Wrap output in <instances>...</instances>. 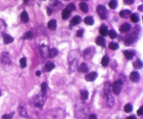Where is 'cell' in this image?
Listing matches in <instances>:
<instances>
[{
    "label": "cell",
    "mask_w": 143,
    "mask_h": 119,
    "mask_svg": "<svg viewBox=\"0 0 143 119\" xmlns=\"http://www.w3.org/2000/svg\"><path fill=\"white\" fill-rule=\"evenodd\" d=\"M65 112L62 109H52L46 114V119H64L65 118Z\"/></svg>",
    "instance_id": "cell-1"
},
{
    "label": "cell",
    "mask_w": 143,
    "mask_h": 119,
    "mask_svg": "<svg viewBox=\"0 0 143 119\" xmlns=\"http://www.w3.org/2000/svg\"><path fill=\"white\" fill-rule=\"evenodd\" d=\"M0 61L2 64L9 65L12 62V56L7 52H4L0 55Z\"/></svg>",
    "instance_id": "cell-2"
},
{
    "label": "cell",
    "mask_w": 143,
    "mask_h": 119,
    "mask_svg": "<svg viewBox=\"0 0 143 119\" xmlns=\"http://www.w3.org/2000/svg\"><path fill=\"white\" fill-rule=\"evenodd\" d=\"M45 100H46V94L42 93L40 96H36L34 98V106L36 107H41L43 105V104H44Z\"/></svg>",
    "instance_id": "cell-3"
},
{
    "label": "cell",
    "mask_w": 143,
    "mask_h": 119,
    "mask_svg": "<svg viewBox=\"0 0 143 119\" xmlns=\"http://www.w3.org/2000/svg\"><path fill=\"white\" fill-rule=\"evenodd\" d=\"M96 11L101 20H105L107 18V10L104 6L103 5L97 6Z\"/></svg>",
    "instance_id": "cell-4"
},
{
    "label": "cell",
    "mask_w": 143,
    "mask_h": 119,
    "mask_svg": "<svg viewBox=\"0 0 143 119\" xmlns=\"http://www.w3.org/2000/svg\"><path fill=\"white\" fill-rule=\"evenodd\" d=\"M95 54V48L94 47H88L84 51L83 53V57L85 58V59H91L94 57V55Z\"/></svg>",
    "instance_id": "cell-5"
},
{
    "label": "cell",
    "mask_w": 143,
    "mask_h": 119,
    "mask_svg": "<svg viewBox=\"0 0 143 119\" xmlns=\"http://www.w3.org/2000/svg\"><path fill=\"white\" fill-rule=\"evenodd\" d=\"M137 36H138V33H135V32H133L128 34L125 38V43L126 44V45H128L134 42L137 39Z\"/></svg>",
    "instance_id": "cell-6"
},
{
    "label": "cell",
    "mask_w": 143,
    "mask_h": 119,
    "mask_svg": "<svg viewBox=\"0 0 143 119\" xmlns=\"http://www.w3.org/2000/svg\"><path fill=\"white\" fill-rule=\"evenodd\" d=\"M121 86H122V81L121 80L115 81L113 84H112V90L113 92L115 93L116 95H119L121 90Z\"/></svg>",
    "instance_id": "cell-7"
},
{
    "label": "cell",
    "mask_w": 143,
    "mask_h": 119,
    "mask_svg": "<svg viewBox=\"0 0 143 119\" xmlns=\"http://www.w3.org/2000/svg\"><path fill=\"white\" fill-rule=\"evenodd\" d=\"M49 47L48 46H47L44 44H42L41 46H40V52L42 56V57L43 58H47L49 56Z\"/></svg>",
    "instance_id": "cell-8"
},
{
    "label": "cell",
    "mask_w": 143,
    "mask_h": 119,
    "mask_svg": "<svg viewBox=\"0 0 143 119\" xmlns=\"http://www.w3.org/2000/svg\"><path fill=\"white\" fill-rule=\"evenodd\" d=\"M18 112H19L20 116H21L23 118H27L28 117V114H27V109L24 107L23 104H20L18 107Z\"/></svg>",
    "instance_id": "cell-9"
},
{
    "label": "cell",
    "mask_w": 143,
    "mask_h": 119,
    "mask_svg": "<svg viewBox=\"0 0 143 119\" xmlns=\"http://www.w3.org/2000/svg\"><path fill=\"white\" fill-rule=\"evenodd\" d=\"M81 18L79 16H74L73 18H72L71 22H70V29H72V27L75 26V25H77L78 24L80 23L81 22Z\"/></svg>",
    "instance_id": "cell-10"
},
{
    "label": "cell",
    "mask_w": 143,
    "mask_h": 119,
    "mask_svg": "<svg viewBox=\"0 0 143 119\" xmlns=\"http://www.w3.org/2000/svg\"><path fill=\"white\" fill-rule=\"evenodd\" d=\"M98 77V73L96 72H92V73H88L85 76V80L87 81H94Z\"/></svg>",
    "instance_id": "cell-11"
},
{
    "label": "cell",
    "mask_w": 143,
    "mask_h": 119,
    "mask_svg": "<svg viewBox=\"0 0 143 119\" xmlns=\"http://www.w3.org/2000/svg\"><path fill=\"white\" fill-rule=\"evenodd\" d=\"M2 37H3V40L5 44H10L13 42V40H14V39L11 36H10L6 33H4V32L2 33Z\"/></svg>",
    "instance_id": "cell-12"
},
{
    "label": "cell",
    "mask_w": 143,
    "mask_h": 119,
    "mask_svg": "<svg viewBox=\"0 0 143 119\" xmlns=\"http://www.w3.org/2000/svg\"><path fill=\"white\" fill-rule=\"evenodd\" d=\"M50 6L54 11H58L62 8V4L57 0H50Z\"/></svg>",
    "instance_id": "cell-13"
},
{
    "label": "cell",
    "mask_w": 143,
    "mask_h": 119,
    "mask_svg": "<svg viewBox=\"0 0 143 119\" xmlns=\"http://www.w3.org/2000/svg\"><path fill=\"white\" fill-rule=\"evenodd\" d=\"M130 79L133 81V82H135V83H138L140 79V74L138 72H132L130 74Z\"/></svg>",
    "instance_id": "cell-14"
},
{
    "label": "cell",
    "mask_w": 143,
    "mask_h": 119,
    "mask_svg": "<svg viewBox=\"0 0 143 119\" xmlns=\"http://www.w3.org/2000/svg\"><path fill=\"white\" fill-rule=\"evenodd\" d=\"M131 29V26L130 24L124 23L120 27L119 31L121 33H126V32L130 31Z\"/></svg>",
    "instance_id": "cell-15"
},
{
    "label": "cell",
    "mask_w": 143,
    "mask_h": 119,
    "mask_svg": "<svg viewBox=\"0 0 143 119\" xmlns=\"http://www.w3.org/2000/svg\"><path fill=\"white\" fill-rule=\"evenodd\" d=\"M48 28L51 31L55 30L57 28V21L54 19L50 20L48 23Z\"/></svg>",
    "instance_id": "cell-16"
},
{
    "label": "cell",
    "mask_w": 143,
    "mask_h": 119,
    "mask_svg": "<svg viewBox=\"0 0 143 119\" xmlns=\"http://www.w3.org/2000/svg\"><path fill=\"white\" fill-rule=\"evenodd\" d=\"M106 95H107V105L108 107H112L114 105V99L110 93L107 92Z\"/></svg>",
    "instance_id": "cell-17"
},
{
    "label": "cell",
    "mask_w": 143,
    "mask_h": 119,
    "mask_svg": "<svg viewBox=\"0 0 143 119\" xmlns=\"http://www.w3.org/2000/svg\"><path fill=\"white\" fill-rule=\"evenodd\" d=\"M124 56H125V57L128 60H131L134 57V56H135V52L134 51H129V50H126V51H124Z\"/></svg>",
    "instance_id": "cell-18"
},
{
    "label": "cell",
    "mask_w": 143,
    "mask_h": 119,
    "mask_svg": "<svg viewBox=\"0 0 143 119\" xmlns=\"http://www.w3.org/2000/svg\"><path fill=\"white\" fill-rule=\"evenodd\" d=\"M20 19L22 20V22L23 23H27L29 22V16H28V13L27 11H23L22 12V13L20 14Z\"/></svg>",
    "instance_id": "cell-19"
},
{
    "label": "cell",
    "mask_w": 143,
    "mask_h": 119,
    "mask_svg": "<svg viewBox=\"0 0 143 119\" xmlns=\"http://www.w3.org/2000/svg\"><path fill=\"white\" fill-rule=\"evenodd\" d=\"M131 12L129 10H123L119 13L120 17L123 18H128V17L131 16Z\"/></svg>",
    "instance_id": "cell-20"
},
{
    "label": "cell",
    "mask_w": 143,
    "mask_h": 119,
    "mask_svg": "<svg viewBox=\"0 0 143 119\" xmlns=\"http://www.w3.org/2000/svg\"><path fill=\"white\" fill-rule=\"evenodd\" d=\"M108 27L105 24H102L100 27V34L102 36H105L108 34Z\"/></svg>",
    "instance_id": "cell-21"
},
{
    "label": "cell",
    "mask_w": 143,
    "mask_h": 119,
    "mask_svg": "<svg viewBox=\"0 0 143 119\" xmlns=\"http://www.w3.org/2000/svg\"><path fill=\"white\" fill-rule=\"evenodd\" d=\"M78 71L80 72V73H88L89 68H88V67H87L86 63H82L81 65H80V67L78 68Z\"/></svg>",
    "instance_id": "cell-22"
},
{
    "label": "cell",
    "mask_w": 143,
    "mask_h": 119,
    "mask_svg": "<svg viewBox=\"0 0 143 119\" xmlns=\"http://www.w3.org/2000/svg\"><path fill=\"white\" fill-rule=\"evenodd\" d=\"M96 42L97 45H99V46L105 47V39H103V36H98V37L96 39Z\"/></svg>",
    "instance_id": "cell-23"
},
{
    "label": "cell",
    "mask_w": 143,
    "mask_h": 119,
    "mask_svg": "<svg viewBox=\"0 0 143 119\" xmlns=\"http://www.w3.org/2000/svg\"><path fill=\"white\" fill-rule=\"evenodd\" d=\"M89 97V93L86 90H81L80 91V98L81 100H86Z\"/></svg>",
    "instance_id": "cell-24"
},
{
    "label": "cell",
    "mask_w": 143,
    "mask_h": 119,
    "mask_svg": "<svg viewBox=\"0 0 143 119\" xmlns=\"http://www.w3.org/2000/svg\"><path fill=\"white\" fill-rule=\"evenodd\" d=\"M6 23L4 22L3 20L0 19V33H4L5 30L6 29Z\"/></svg>",
    "instance_id": "cell-25"
},
{
    "label": "cell",
    "mask_w": 143,
    "mask_h": 119,
    "mask_svg": "<svg viewBox=\"0 0 143 119\" xmlns=\"http://www.w3.org/2000/svg\"><path fill=\"white\" fill-rule=\"evenodd\" d=\"M133 65L134 67V68L135 69H141L142 67H143V62L141 61L140 60H136L135 61L133 62Z\"/></svg>",
    "instance_id": "cell-26"
},
{
    "label": "cell",
    "mask_w": 143,
    "mask_h": 119,
    "mask_svg": "<svg viewBox=\"0 0 143 119\" xmlns=\"http://www.w3.org/2000/svg\"><path fill=\"white\" fill-rule=\"evenodd\" d=\"M84 22L86 24H88V25H93L94 23V20L93 19L92 17H91V16L86 17L84 19Z\"/></svg>",
    "instance_id": "cell-27"
},
{
    "label": "cell",
    "mask_w": 143,
    "mask_h": 119,
    "mask_svg": "<svg viewBox=\"0 0 143 119\" xmlns=\"http://www.w3.org/2000/svg\"><path fill=\"white\" fill-rule=\"evenodd\" d=\"M79 6H80V9L82 10V11H83L84 13H87V12H88V10H89L88 6H87V4H86L85 2H81V3H80Z\"/></svg>",
    "instance_id": "cell-28"
},
{
    "label": "cell",
    "mask_w": 143,
    "mask_h": 119,
    "mask_svg": "<svg viewBox=\"0 0 143 119\" xmlns=\"http://www.w3.org/2000/svg\"><path fill=\"white\" fill-rule=\"evenodd\" d=\"M58 54V50H57L56 48H52L51 50L49 51V57L50 58H54V57H56Z\"/></svg>",
    "instance_id": "cell-29"
},
{
    "label": "cell",
    "mask_w": 143,
    "mask_h": 119,
    "mask_svg": "<svg viewBox=\"0 0 143 119\" xmlns=\"http://www.w3.org/2000/svg\"><path fill=\"white\" fill-rule=\"evenodd\" d=\"M54 67H55V65H54L53 63L48 62V63H47L46 65L45 66V68H46V71H51L52 70L54 69Z\"/></svg>",
    "instance_id": "cell-30"
},
{
    "label": "cell",
    "mask_w": 143,
    "mask_h": 119,
    "mask_svg": "<svg viewBox=\"0 0 143 119\" xmlns=\"http://www.w3.org/2000/svg\"><path fill=\"white\" fill-rule=\"evenodd\" d=\"M70 13H71V12H69L67 9H64L63 10V11L62 13V19L63 20H66L69 18V17L70 16Z\"/></svg>",
    "instance_id": "cell-31"
},
{
    "label": "cell",
    "mask_w": 143,
    "mask_h": 119,
    "mask_svg": "<svg viewBox=\"0 0 143 119\" xmlns=\"http://www.w3.org/2000/svg\"><path fill=\"white\" fill-rule=\"evenodd\" d=\"M131 20L133 22H134V23H137V22H139V16L137 14V13H133V14H131Z\"/></svg>",
    "instance_id": "cell-32"
},
{
    "label": "cell",
    "mask_w": 143,
    "mask_h": 119,
    "mask_svg": "<svg viewBox=\"0 0 143 119\" xmlns=\"http://www.w3.org/2000/svg\"><path fill=\"white\" fill-rule=\"evenodd\" d=\"M108 6L111 9H115L117 6V0H111L108 3Z\"/></svg>",
    "instance_id": "cell-33"
},
{
    "label": "cell",
    "mask_w": 143,
    "mask_h": 119,
    "mask_svg": "<svg viewBox=\"0 0 143 119\" xmlns=\"http://www.w3.org/2000/svg\"><path fill=\"white\" fill-rule=\"evenodd\" d=\"M20 65L22 68H24L27 66V59L25 57L21 58L20 59Z\"/></svg>",
    "instance_id": "cell-34"
},
{
    "label": "cell",
    "mask_w": 143,
    "mask_h": 119,
    "mask_svg": "<svg viewBox=\"0 0 143 119\" xmlns=\"http://www.w3.org/2000/svg\"><path fill=\"white\" fill-rule=\"evenodd\" d=\"M33 38V34L31 31H27L26 32L23 36L24 40H31Z\"/></svg>",
    "instance_id": "cell-35"
},
{
    "label": "cell",
    "mask_w": 143,
    "mask_h": 119,
    "mask_svg": "<svg viewBox=\"0 0 143 119\" xmlns=\"http://www.w3.org/2000/svg\"><path fill=\"white\" fill-rule=\"evenodd\" d=\"M109 63V58L107 56H104L102 58V60H101V64L103 66H107Z\"/></svg>",
    "instance_id": "cell-36"
},
{
    "label": "cell",
    "mask_w": 143,
    "mask_h": 119,
    "mask_svg": "<svg viewBox=\"0 0 143 119\" xmlns=\"http://www.w3.org/2000/svg\"><path fill=\"white\" fill-rule=\"evenodd\" d=\"M124 109L126 113H130V112H131L133 111V107H132L131 104H126L124 106Z\"/></svg>",
    "instance_id": "cell-37"
},
{
    "label": "cell",
    "mask_w": 143,
    "mask_h": 119,
    "mask_svg": "<svg viewBox=\"0 0 143 119\" xmlns=\"http://www.w3.org/2000/svg\"><path fill=\"white\" fill-rule=\"evenodd\" d=\"M109 48L112 50H116L119 48V45L116 42H110L109 44Z\"/></svg>",
    "instance_id": "cell-38"
},
{
    "label": "cell",
    "mask_w": 143,
    "mask_h": 119,
    "mask_svg": "<svg viewBox=\"0 0 143 119\" xmlns=\"http://www.w3.org/2000/svg\"><path fill=\"white\" fill-rule=\"evenodd\" d=\"M15 115V112L14 111H13L11 112V114H4V115L2 116V117H1V119H13V117Z\"/></svg>",
    "instance_id": "cell-39"
},
{
    "label": "cell",
    "mask_w": 143,
    "mask_h": 119,
    "mask_svg": "<svg viewBox=\"0 0 143 119\" xmlns=\"http://www.w3.org/2000/svg\"><path fill=\"white\" fill-rule=\"evenodd\" d=\"M108 34L109 35V36H110V38L112 39H114L116 38L117 36V33L115 32V31H114L113 29H111V30H110V31L108 32Z\"/></svg>",
    "instance_id": "cell-40"
},
{
    "label": "cell",
    "mask_w": 143,
    "mask_h": 119,
    "mask_svg": "<svg viewBox=\"0 0 143 119\" xmlns=\"http://www.w3.org/2000/svg\"><path fill=\"white\" fill-rule=\"evenodd\" d=\"M41 93L43 94H46V91L48 88V85L46 82H43L41 84Z\"/></svg>",
    "instance_id": "cell-41"
},
{
    "label": "cell",
    "mask_w": 143,
    "mask_h": 119,
    "mask_svg": "<svg viewBox=\"0 0 143 119\" xmlns=\"http://www.w3.org/2000/svg\"><path fill=\"white\" fill-rule=\"evenodd\" d=\"M66 9H67L69 12L73 11L75 10V6L74 4H73V3H71V4H69L66 6Z\"/></svg>",
    "instance_id": "cell-42"
},
{
    "label": "cell",
    "mask_w": 143,
    "mask_h": 119,
    "mask_svg": "<svg viewBox=\"0 0 143 119\" xmlns=\"http://www.w3.org/2000/svg\"><path fill=\"white\" fill-rule=\"evenodd\" d=\"M84 34V29H79L76 33V36L77 37H82Z\"/></svg>",
    "instance_id": "cell-43"
},
{
    "label": "cell",
    "mask_w": 143,
    "mask_h": 119,
    "mask_svg": "<svg viewBox=\"0 0 143 119\" xmlns=\"http://www.w3.org/2000/svg\"><path fill=\"white\" fill-rule=\"evenodd\" d=\"M135 0H124V4H127V5H131L134 3Z\"/></svg>",
    "instance_id": "cell-44"
},
{
    "label": "cell",
    "mask_w": 143,
    "mask_h": 119,
    "mask_svg": "<svg viewBox=\"0 0 143 119\" xmlns=\"http://www.w3.org/2000/svg\"><path fill=\"white\" fill-rule=\"evenodd\" d=\"M52 13V10L51 9L50 7H47V15L48 16H51Z\"/></svg>",
    "instance_id": "cell-45"
},
{
    "label": "cell",
    "mask_w": 143,
    "mask_h": 119,
    "mask_svg": "<svg viewBox=\"0 0 143 119\" xmlns=\"http://www.w3.org/2000/svg\"><path fill=\"white\" fill-rule=\"evenodd\" d=\"M137 114H138V115H139V116L143 115V107H141L138 110V111H137Z\"/></svg>",
    "instance_id": "cell-46"
},
{
    "label": "cell",
    "mask_w": 143,
    "mask_h": 119,
    "mask_svg": "<svg viewBox=\"0 0 143 119\" xmlns=\"http://www.w3.org/2000/svg\"><path fill=\"white\" fill-rule=\"evenodd\" d=\"M89 119H97L96 116L95 115V114H92L89 116Z\"/></svg>",
    "instance_id": "cell-47"
},
{
    "label": "cell",
    "mask_w": 143,
    "mask_h": 119,
    "mask_svg": "<svg viewBox=\"0 0 143 119\" xmlns=\"http://www.w3.org/2000/svg\"><path fill=\"white\" fill-rule=\"evenodd\" d=\"M143 5H140V6L139 7H138V10H139L140 11H141V12H143Z\"/></svg>",
    "instance_id": "cell-48"
},
{
    "label": "cell",
    "mask_w": 143,
    "mask_h": 119,
    "mask_svg": "<svg viewBox=\"0 0 143 119\" xmlns=\"http://www.w3.org/2000/svg\"><path fill=\"white\" fill-rule=\"evenodd\" d=\"M126 119H136V118H135L134 116H129V117L126 118Z\"/></svg>",
    "instance_id": "cell-49"
},
{
    "label": "cell",
    "mask_w": 143,
    "mask_h": 119,
    "mask_svg": "<svg viewBox=\"0 0 143 119\" xmlns=\"http://www.w3.org/2000/svg\"><path fill=\"white\" fill-rule=\"evenodd\" d=\"M41 74V73L40 71H36V76H40Z\"/></svg>",
    "instance_id": "cell-50"
},
{
    "label": "cell",
    "mask_w": 143,
    "mask_h": 119,
    "mask_svg": "<svg viewBox=\"0 0 143 119\" xmlns=\"http://www.w3.org/2000/svg\"><path fill=\"white\" fill-rule=\"evenodd\" d=\"M24 1V4H27L28 3V1H29V0H23Z\"/></svg>",
    "instance_id": "cell-51"
},
{
    "label": "cell",
    "mask_w": 143,
    "mask_h": 119,
    "mask_svg": "<svg viewBox=\"0 0 143 119\" xmlns=\"http://www.w3.org/2000/svg\"><path fill=\"white\" fill-rule=\"evenodd\" d=\"M1 95V89H0V96Z\"/></svg>",
    "instance_id": "cell-52"
},
{
    "label": "cell",
    "mask_w": 143,
    "mask_h": 119,
    "mask_svg": "<svg viewBox=\"0 0 143 119\" xmlns=\"http://www.w3.org/2000/svg\"><path fill=\"white\" fill-rule=\"evenodd\" d=\"M66 1H69V0H66Z\"/></svg>",
    "instance_id": "cell-53"
}]
</instances>
